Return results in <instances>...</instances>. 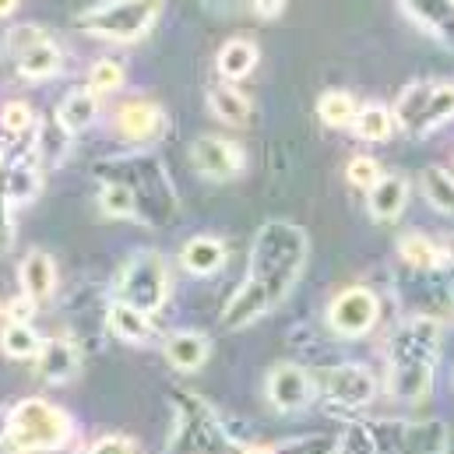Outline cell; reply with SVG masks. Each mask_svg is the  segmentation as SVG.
I'll list each match as a JSON object with an SVG mask.
<instances>
[{
	"instance_id": "cell-1",
	"label": "cell",
	"mask_w": 454,
	"mask_h": 454,
	"mask_svg": "<svg viewBox=\"0 0 454 454\" xmlns=\"http://www.w3.org/2000/svg\"><path fill=\"white\" fill-rule=\"evenodd\" d=\"M307 257H310V243H307L303 229L293 223H278V219L264 223L254 239V250H250L247 282L229 300L223 328L239 332V328H250L254 321H261L264 314H271L300 282Z\"/></svg>"
},
{
	"instance_id": "cell-2",
	"label": "cell",
	"mask_w": 454,
	"mask_h": 454,
	"mask_svg": "<svg viewBox=\"0 0 454 454\" xmlns=\"http://www.w3.org/2000/svg\"><path fill=\"white\" fill-rule=\"evenodd\" d=\"M441 356V321L437 317H409L387 339V391L391 398L416 405L427 402L437 377Z\"/></svg>"
},
{
	"instance_id": "cell-3",
	"label": "cell",
	"mask_w": 454,
	"mask_h": 454,
	"mask_svg": "<svg viewBox=\"0 0 454 454\" xmlns=\"http://www.w3.org/2000/svg\"><path fill=\"white\" fill-rule=\"evenodd\" d=\"M162 14V0H106L78 14V25L110 43H137Z\"/></svg>"
},
{
	"instance_id": "cell-4",
	"label": "cell",
	"mask_w": 454,
	"mask_h": 454,
	"mask_svg": "<svg viewBox=\"0 0 454 454\" xmlns=\"http://www.w3.org/2000/svg\"><path fill=\"white\" fill-rule=\"evenodd\" d=\"M71 437L67 412L53 409L50 402L28 398L11 409V441L25 451H57Z\"/></svg>"
},
{
	"instance_id": "cell-5",
	"label": "cell",
	"mask_w": 454,
	"mask_h": 454,
	"mask_svg": "<svg viewBox=\"0 0 454 454\" xmlns=\"http://www.w3.org/2000/svg\"><path fill=\"white\" fill-rule=\"evenodd\" d=\"M395 123L405 134H430L441 123H448L454 116V85H434V82H412L409 89H402L398 103H395Z\"/></svg>"
},
{
	"instance_id": "cell-6",
	"label": "cell",
	"mask_w": 454,
	"mask_h": 454,
	"mask_svg": "<svg viewBox=\"0 0 454 454\" xmlns=\"http://www.w3.org/2000/svg\"><path fill=\"white\" fill-rule=\"evenodd\" d=\"M166 293H169V271H166L162 254L155 250H137L116 278L120 303H130L145 314H155L166 303Z\"/></svg>"
},
{
	"instance_id": "cell-7",
	"label": "cell",
	"mask_w": 454,
	"mask_h": 454,
	"mask_svg": "<svg viewBox=\"0 0 454 454\" xmlns=\"http://www.w3.org/2000/svg\"><path fill=\"white\" fill-rule=\"evenodd\" d=\"M380 321V300L366 286L341 289L328 303V325L339 339H366Z\"/></svg>"
},
{
	"instance_id": "cell-8",
	"label": "cell",
	"mask_w": 454,
	"mask_h": 454,
	"mask_svg": "<svg viewBox=\"0 0 454 454\" xmlns=\"http://www.w3.org/2000/svg\"><path fill=\"white\" fill-rule=\"evenodd\" d=\"M191 162H194V169L205 173L208 180H232V176L243 173L247 155H243V148H239L236 141L205 134V137H198V141L191 145Z\"/></svg>"
},
{
	"instance_id": "cell-9",
	"label": "cell",
	"mask_w": 454,
	"mask_h": 454,
	"mask_svg": "<svg viewBox=\"0 0 454 454\" xmlns=\"http://www.w3.org/2000/svg\"><path fill=\"white\" fill-rule=\"evenodd\" d=\"M191 398L194 395H187V412H184V427H180L184 454H229V437L215 423V416L201 402H191Z\"/></svg>"
},
{
	"instance_id": "cell-10",
	"label": "cell",
	"mask_w": 454,
	"mask_h": 454,
	"mask_svg": "<svg viewBox=\"0 0 454 454\" xmlns=\"http://www.w3.org/2000/svg\"><path fill=\"white\" fill-rule=\"evenodd\" d=\"M268 402L278 409V412H300L314 402V380L303 366H293V363H282L268 373Z\"/></svg>"
},
{
	"instance_id": "cell-11",
	"label": "cell",
	"mask_w": 454,
	"mask_h": 454,
	"mask_svg": "<svg viewBox=\"0 0 454 454\" xmlns=\"http://www.w3.org/2000/svg\"><path fill=\"white\" fill-rule=\"evenodd\" d=\"M328 398L345 409H363L377 398V380L359 363H341L328 373Z\"/></svg>"
},
{
	"instance_id": "cell-12",
	"label": "cell",
	"mask_w": 454,
	"mask_h": 454,
	"mask_svg": "<svg viewBox=\"0 0 454 454\" xmlns=\"http://www.w3.org/2000/svg\"><path fill=\"white\" fill-rule=\"evenodd\" d=\"M116 130H120V137L137 141V145L155 141L166 130V114H162V106H155L148 99H130L116 110Z\"/></svg>"
},
{
	"instance_id": "cell-13",
	"label": "cell",
	"mask_w": 454,
	"mask_h": 454,
	"mask_svg": "<svg viewBox=\"0 0 454 454\" xmlns=\"http://www.w3.org/2000/svg\"><path fill=\"white\" fill-rule=\"evenodd\" d=\"M405 14L416 18L419 28H427V35H434L437 43L454 46V0H398Z\"/></svg>"
},
{
	"instance_id": "cell-14",
	"label": "cell",
	"mask_w": 454,
	"mask_h": 454,
	"mask_svg": "<svg viewBox=\"0 0 454 454\" xmlns=\"http://www.w3.org/2000/svg\"><path fill=\"white\" fill-rule=\"evenodd\" d=\"M366 205L377 223H395L409 205V180L402 173H384L373 191H366Z\"/></svg>"
},
{
	"instance_id": "cell-15",
	"label": "cell",
	"mask_w": 454,
	"mask_h": 454,
	"mask_svg": "<svg viewBox=\"0 0 454 454\" xmlns=\"http://www.w3.org/2000/svg\"><path fill=\"white\" fill-rule=\"evenodd\" d=\"M18 282H21V293L32 296L35 303L50 300L53 289H57V264H53V257L43 254V250H32L21 261V268H18Z\"/></svg>"
},
{
	"instance_id": "cell-16",
	"label": "cell",
	"mask_w": 454,
	"mask_h": 454,
	"mask_svg": "<svg viewBox=\"0 0 454 454\" xmlns=\"http://www.w3.org/2000/svg\"><path fill=\"white\" fill-rule=\"evenodd\" d=\"M35 359H39V377L46 384H67L78 373V363H82L74 341H64V339L43 341V352Z\"/></svg>"
},
{
	"instance_id": "cell-17",
	"label": "cell",
	"mask_w": 454,
	"mask_h": 454,
	"mask_svg": "<svg viewBox=\"0 0 454 454\" xmlns=\"http://www.w3.org/2000/svg\"><path fill=\"white\" fill-rule=\"evenodd\" d=\"M448 448H451L448 427L441 419H427V423H405L398 454H448Z\"/></svg>"
},
{
	"instance_id": "cell-18",
	"label": "cell",
	"mask_w": 454,
	"mask_h": 454,
	"mask_svg": "<svg viewBox=\"0 0 454 454\" xmlns=\"http://www.w3.org/2000/svg\"><path fill=\"white\" fill-rule=\"evenodd\" d=\"M180 264L191 271V275H215L223 264H226V243L215 239V236H194L184 243V254H180Z\"/></svg>"
},
{
	"instance_id": "cell-19",
	"label": "cell",
	"mask_w": 454,
	"mask_h": 454,
	"mask_svg": "<svg viewBox=\"0 0 454 454\" xmlns=\"http://www.w3.org/2000/svg\"><path fill=\"white\" fill-rule=\"evenodd\" d=\"M96 116H99V99H96L92 89H74V92H67V96L60 99V106H57V123H60L67 134L89 130V127L96 123Z\"/></svg>"
},
{
	"instance_id": "cell-20",
	"label": "cell",
	"mask_w": 454,
	"mask_h": 454,
	"mask_svg": "<svg viewBox=\"0 0 454 454\" xmlns=\"http://www.w3.org/2000/svg\"><path fill=\"white\" fill-rule=\"evenodd\" d=\"M208 356H212V341L198 332H176L173 339H166V359L184 373L201 370L208 363Z\"/></svg>"
},
{
	"instance_id": "cell-21",
	"label": "cell",
	"mask_w": 454,
	"mask_h": 454,
	"mask_svg": "<svg viewBox=\"0 0 454 454\" xmlns=\"http://www.w3.org/2000/svg\"><path fill=\"white\" fill-rule=\"evenodd\" d=\"M398 257L409 264V268H416V271H437V268H444L448 264V247H437L430 236H423V232H405L402 239H398Z\"/></svg>"
},
{
	"instance_id": "cell-22",
	"label": "cell",
	"mask_w": 454,
	"mask_h": 454,
	"mask_svg": "<svg viewBox=\"0 0 454 454\" xmlns=\"http://www.w3.org/2000/svg\"><path fill=\"white\" fill-rule=\"evenodd\" d=\"M257 57H261L257 43H254V39L236 35V39H229L226 46L219 50L215 67H219V74H223L226 82H243V78H247V74L257 67Z\"/></svg>"
},
{
	"instance_id": "cell-23",
	"label": "cell",
	"mask_w": 454,
	"mask_h": 454,
	"mask_svg": "<svg viewBox=\"0 0 454 454\" xmlns=\"http://www.w3.org/2000/svg\"><path fill=\"white\" fill-rule=\"evenodd\" d=\"M208 110H212V116H219L223 123H232V127L250 123V99L236 85H212L208 89Z\"/></svg>"
},
{
	"instance_id": "cell-24",
	"label": "cell",
	"mask_w": 454,
	"mask_h": 454,
	"mask_svg": "<svg viewBox=\"0 0 454 454\" xmlns=\"http://www.w3.org/2000/svg\"><path fill=\"white\" fill-rule=\"evenodd\" d=\"M110 328H114L116 339L130 341V345H145V341L152 339L148 314L137 310V307H130V303H120V300L110 307Z\"/></svg>"
},
{
	"instance_id": "cell-25",
	"label": "cell",
	"mask_w": 454,
	"mask_h": 454,
	"mask_svg": "<svg viewBox=\"0 0 454 454\" xmlns=\"http://www.w3.org/2000/svg\"><path fill=\"white\" fill-rule=\"evenodd\" d=\"M60 60L64 57H60L57 43L46 39V43H39V46H32V50H25L18 57V74L21 78H32V82H46V78H53L60 71Z\"/></svg>"
},
{
	"instance_id": "cell-26",
	"label": "cell",
	"mask_w": 454,
	"mask_h": 454,
	"mask_svg": "<svg viewBox=\"0 0 454 454\" xmlns=\"http://www.w3.org/2000/svg\"><path fill=\"white\" fill-rule=\"evenodd\" d=\"M423 198L430 201V208H437L441 215H454V176L441 166H430L423 169Z\"/></svg>"
},
{
	"instance_id": "cell-27",
	"label": "cell",
	"mask_w": 454,
	"mask_h": 454,
	"mask_svg": "<svg viewBox=\"0 0 454 454\" xmlns=\"http://www.w3.org/2000/svg\"><path fill=\"white\" fill-rule=\"evenodd\" d=\"M395 127H398V123H395V114H391L387 106H380V103L359 106L356 123H352V130H356L363 141H387Z\"/></svg>"
},
{
	"instance_id": "cell-28",
	"label": "cell",
	"mask_w": 454,
	"mask_h": 454,
	"mask_svg": "<svg viewBox=\"0 0 454 454\" xmlns=\"http://www.w3.org/2000/svg\"><path fill=\"white\" fill-rule=\"evenodd\" d=\"M0 345L11 359H35L43 352V341L32 332V325H18V321H7V328L0 332Z\"/></svg>"
},
{
	"instance_id": "cell-29",
	"label": "cell",
	"mask_w": 454,
	"mask_h": 454,
	"mask_svg": "<svg viewBox=\"0 0 454 454\" xmlns=\"http://www.w3.org/2000/svg\"><path fill=\"white\" fill-rule=\"evenodd\" d=\"M356 114H359V106H356V99H352L348 92L332 89V92H325V96L317 99V116H321L328 127H352V123H356Z\"/></svg>"
},
{
	"instance_id": "cell-30",
	"label": "cell",
	"mask_w": 454,
	"mask_h": 454,
	"mask_svg": "<svg viewBox=\"0 0 454 454\" xmlns=\"http://www.w3.org/2000/svg\"><path fill=\"white\" fill-rule=\"evenodd\" d=\"M99 205H103V212L114 215V219H130V215L137 212V198H134L130 184H123V180H114V184L103 187Z\"/></svg>"
},
{
	"instance_id": "cell-31",
	"label": "cell",
	"mask_w": 454,
	"mask_h": 454,
	"mask_svg": "<svg viewBox=\"0 0 454 454\" xmlns=\"http://www.w3.org/2000/svg\"><path fill=\"white\" fill-rule=\"evenodd\" d=\"M335 454H380L370 423H352L335 444Z\"/></svg>"
},
{
	"instance_id": "cell-32",
	"label": "cell",
	"mask_w": 454,
	"mask_h": 454,
	"mask_svg": "<svg viewBox=\"0 0 454 454\" xmlns=\"http://www.w3.org/2000/svg\"><path fill=\"white\" fill-rule=\"evenodd\" d=\"M345 176H348V184H352L356 191H373V184H377L384 173H380V162H377V159H370V155H356V159H348Z\"/></svg>"
},
{
	"instance_id": "cell-33",
	"label": "cell",
	"mask_w": 454,
	"mask_h": 454,
	"mask_svg": "<svg viewBox=\"0 0 454 454\" xmlns=\"http://www.w3.org/2000/svg\"><path fill=\"white\" fill-rule=\"evenodd\" d=\"M32 123H35V114H32V106H28V103L11 99V103H4V106H0V127H4V134L18 137V134H25Z\"/></svg>"
},
{
	"instance_id": "cell-34",
	"label": "cell",
	"mask_w": 454,
	"mask_h": 454,
	"mask_svg": "<svg viewBox=\"0 0 454 454\" xmlns=\"http://www.w3.org/2000/svg\"><path fill=\"white\" fill-rule=\"evenodd\" d=\"M7 180V191H11V198L18 201V205H28L35 194H39V173L32 169V166H18V169H11V176H4Z\"/></svg>"
},
{
	"instance_id": "cell-35",
	"label": "cell",
	"mask_w": 454,
	"mask_h": 454,
	"mask_svg": "<svg viewBox=\"0 0 454 454\" xmlns=\"http://www.w3.org/2000/svg\"><path fill=\"white\" fill-rule=\"evenodd\" d=\"M123 85V67L116 60H96L89 67V89L92 92H116Z\"/></svg>"
},
{
	"instance_id": "cell-36",
	"label": "cell",
	"mask_w": 454,
	"mask_h": 454,
	"mask_svg": "<svg viewBox=\"0 0 454 454\" xmlns=\"http://www.w3.org/2000/svg\"><path fill=\"white\" fill-rule=\"evenodd\" d=\"M50 35H46V28H39V25H18V28H11L7 35H4V46L14 53V57H21L25 50H32V46H39V43H46Z\"/></svg>"
},
{
	"instance_id": "cell-37",
	"label": "cell",
	"mask_w": 454,
	"mask_h": 454,
	"mask_svg": "<svg viewBox=\"0 0 454 454\" xmlns=\"http://www.w3.org/2000/svg\"><path fill=\"white\" fill-rule=\"evenodd\" d=\"M335 437L328 434H317V437H300V441H289V444H278L275 454H335Z\"/></svg>"
},
{
	"instance_id": "cell-38",
	"label": "cell",
	"mask_w": 454,
	"mask_h": 454,
	"mask_svg": "<svg viewBox=\"0 0 454 454\" xmlns=\"http://www.w3.org/2000/svg\"><path fill=\"white\" fill-rule=\"evenodd\" d=\"M11 205H14V198H11V191H7V180L0 176V257L11 250V243H14V215H11Z\"/></svg>"
},
{
	"instance_id": "cell-39",
	"label": "cell",
	"mask_w": 454,
	"mask_h": 454,
	"mask_svg": "<svg viewBox=\"0 0 454 454\" xmlns=\"http://www.w3.org/2000/svg\"><path fill=\"white\" fill-rule=\"evenodd\" d=\"M32 310H35V300H32V296H21V300H11V303H7V321H18V325H28V321H32Z\"/></svg>"
},
{
	"instance_id": "cell-40",
	"label": "cell",
	"mask_w": 454,
	"mask_h": 454,
	"mask_svg": "<svg viewBox=\"0 0 454 454\" xmlns=\"http://www.w3.org/2000/svg\"><path fill=\"white\" fill-rule=\"evenodd\" d=\"M92 454H134V444L127 437H103V441H96Z\"/></svg>"
},
{
	"instance_id": "cell-41",
	"label": "cell",
	"mask_w": 454,
	"mask_h": 454,
	"mask_svg": "<svg viewBox=\"0 0 454 454\" xmlns=\"http://www.w3.org/2000/svg\"><path fill=\"white\" fill-rule=\"evenodd\" d=\"M250 7H254L257 18L271 21V18H278V14L286 11V0H250Z\"/></svg>"
},
{
	"instance_id": "cell-42",
	"label": "cell",
	"mask_w": 454,
	"mask_h": 454,
	"mask_svg": "<svg viewBox=\"0 0 454 454\" xmlns=\"http://www.w3.org/2000/svg\"><path fill=\"white\" fill-rule=\"evenodd\" d=\"M7 437H11V412L0 405V444H4Z\"/></svg>"
},
{
	"instance_id": "cell-43",
	"label": "cell",
	"mask_w": 454,
	"mask_h": 454,
	"mask_svg": "<svg viewBox=\"0 0 454 454\" xmlns=\"http://www.w3.org/2000/svg\"><path fill=\"white\" fill-rule=\"evenodd\" d=\"M239 454H275V448H268V444H254V448H243Z\"/></svg>"
},
{
	"instance_id": "cell-44",
	"label": "cell",
	"mask_w": 454,
	"mask_h": 454,
	"mask_svg": "<svg viewBox=\"0 0 454 454\" xmlns=\"http://www.w3.org/2000/svg\"><path fill=\"white\" fill-rule=\"evenodd\" d=\"M14 7H18V0H0V18H7Z\"/></svg>"
},
{
	"instance_id": "cell-45",
	"label": "cell",
	"mask_w": 454,
	"mask_h": 454,
	"mask_svg": "<svg viewBox=\"0 0 454 454\" xmlns=\"http://www.w3.org/2000/svg\"><path fill=\"white\" fill-rule=\"evenodd\" d=\"M448 261H451V264H454V239H451V243H448Z\"/></svg>"
},
{
	"instance_id": "cell-46",
	"label": "cell",
	"mask_w": 454,
	"mask_h": 454,
	"mask_svg": "<svg viewBox=\"0 0 454 454\" xmlns=\"http://www.w3.org/2000/svg\"><path fill=\"white\" fill-rule=\"evenodd\" d=\"M448 296H451V303H454V282H451V289H448Z\"/></svg>"
},
{
	"instance_id": "cell-47",
	"label": "cell",
	"mask_w": 454,
	"mask_h": 454,
	"mask_svg": "<svg viewBox=\"0 0 454 454\" xmlns=\"http://www.w3.org/2000/svg\"><path fill=\"white\" fill-rule=\"evenodd\" d=\"M0 162H4V148H0Z\"/></svg>"
},
{
	"instance_id": "cell-48",
	"label": "cell",
	"mask_w": 454,
	"mask_h": 454,
	"mask_svg": "<svg viewBox=\"0 0 454 454\" xmlns=\"http://www.w3.org/2000/svg\"><path fill=\"white\" fill-rule=\"evenodd\" d=\"M226 4H236V0H226Z\"/></svg>"
}]
</instances>
